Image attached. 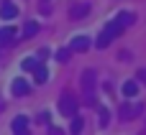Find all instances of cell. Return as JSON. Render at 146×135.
Listing matches in <instances>:
<instances>
[{"label": "cell", "mask_w": 146, "mask_h": 135, "mask_svg": "<svg viewBox=\"0 0 146 135\" xmlns=\"http://www.w3.org/2000/svg\"><path fill=\"white\" fill-rule=\"evenodd\" d=\"M59 110H62V115H72L74 117V112H77V100L72 97V94H62V100H59Z\"/></svg>", "instance_id": "1"}, {"label": "cell", "mask_w": 146, "mask_h": 135, "mask_svg": "<svg viewBox=\"0 0 146 135\" xmlns=\"http://www.w3.org/2000/svg\"><path fill=\"white\" fill-rule=\"evenodd\" d=\"M87 13H90V3H74V5H69V18H74V20L85 18Z\"/></svg>", "instance_id": "2"}, {"label": "cell", "mask_w": 146, "mask_h": 135, "mask_svg": "<svg viewBox=\"0 0 146 135\" xmlns=\"http://www.w3.org/2000/svg\"><path fill=\"white\" fill-rule=\"evenodd\" d=\"M87 48H90V38H87V36H74L72 43H69V51H80V54H82V51H87Z\"/></svg>", "instance_id": "3"}, {"label": "cell", "mask_w": 146, "mask_h": 135, "mask_svg": "<svg viewBox=\"0 0 146 135\" xmlns=\"http://www.w3.org/2000/svg\"><path fill=\"white\" fill-rule=\"evenodd\" d=\"M13 133L15 135H28V117L26 115H18L13 120Z\"/></svg>", "instance_id": "4"}, {"label": "cell", "mask_w": 146, "mask_h": 135, "mask_svg": "<svg viewBox=\"0 0 146 135\" xmlns=\"http://www.w3.org/2000/svg\"><path fill=\"white\" fill-rule=\"evenodd\" d=\"M10 89H13V94H15V97H23V94H28V92H31V87H28V82H26V79H13V87H10Z\"/></svg>", "instance_id": "5"}, {"label": "cell", "mask_w": 146, "mask_h": 135, "mask_svg": "<svg viewBox=\"0 0 146 135\" xmlns=\"http://www.w3.org/2000/svg\"><path fill=\"white\" fill-rule=\"evenodd\" d=\"M139 112H141V102H136V105H123V107H121V117H123V120L136 117Z\"/></svg>", "instance_id": "6"}, {"label": "cell", "mask_w": 146, "mask_h": 135, "mask_svg": "<svg viewBox=\"0 0 146 135\" xmlns=\"http://www.w3.org/2000/svg\"><path fill=\"white\" fill-rule=\"evenodd\" d=\"M0 15H3L5 20H10V18L18 15V8H15L13 3H3V5H0Z\"/></svg>", "instance_id": "7"}, {"label": "cell", "mask_w": 146, "mask_h": 135, "mask_svg": "<svg viewBox=\"0 0 146 135\" xmlns=\"http://www.w3.org/2000/svg\"><path fill=\"white\" fill-rule=\"evenodd\" d=\"M136 20V15L133 13H128V10H123V13H118V18H115V23L121 26V28H126V26H131Z\"/></svg>", "instance_id": "8"}, {"label": "cell", "mask_w": 146, "mask_h": 135, "mask_svg": "<svg viewBox=\"0 0 146 135\" xmlns=\"http://www.w3.org/2000/svg\"><path fill=\"white\" fill-rule=\"evenodd\" d=\"M33 79H36V82H38V84H44V82H46V79H49V69H46V66H44V64H38V66H36V69H33Z\"/></svg>", "instance_id": "9"}, {"label": "cell", "mask_w": 146, "mask_h": 135, "mask_svg": "<svg viewBox=\"0 0 146 135\" xmlns=\"http://www.w3.org/2000/svg\"><path fill=\"white\" fill-rule=\"evenodd\" d=\"M82 87H85L87 94L95 89V74H92V71H85V74H82Z\"/></svg>", "instance_id": "10"}, {"label": "cell", "mask_w": 146, "mask_h": 135, "mask_svg": "<svg viewBox=\"0 0 146 135\" xmlns=\"http://www.w3.org/2000/svg\"><path fill=\"white\" fill-rule=\"evenodd\" d=\"M136 94H139V84H136L133 79H131V82H126V84H123V97H128V100H131V97H136Z\"/></svg>", "instance_id": "11"}, {"label": "cell", "mask_w": 146, "mask_h": 135, "mask_svg": "<svg viewBox=\"0 0 146 135\" xmlns=\"http://www.w3.org/2000/svg\"><path fill=\"white\" fill-rule=\"evenodd\" d=\"M105 33H108V36H110V41H113L115 36H121V33H123V28H121L115 20H110V23H108V28H105Z\"/></svg>", "instance_id": "12"}, {"label": "cell", "mask_w": 146, "mask_h": 135, "mask_svg": "<svg viewBox=\"0 0 146 135\" xmlns=\"http://www.w3.org/2000/svg\"><path fill=\"white\" fill-rule=\"evenodd\" d=\"M36 31H38V23H33V20H28L26 26H23V36L28 38V36H36Z\"/></svg>", "instance_id": "13"}, {"label": "cell", "mask_w": 146, "mask_h": 135, "mask_svg": "<svg viewBox=\"0 0 146 135\" xmlns=\"http://www.w3.org/2000/svg\"><path fill=\"white\" fill-rule=\"evenodd\" d=\"M82 123H85L82 117H77V115L72 117V135H80V133H82Z\"/></svg>", "instance_id": "14"}, {"label": "cell", "mask_w": 146, "mask_h": 135, "mask_svg": "<svg viewBox=\"0 0 146 135\" xmlns=\"http://www.w3.org/2000/svg\"><path fill=\"white\" fill-rule=\"evenodd\" d=\"M0 36H3V41H13V38H15V28H10V26H8V28H3V31H0Z\"/></svg>", "instance_id": "15"}, {"label": "cell", "mask_w": 146, "mask_h": 135, "mask_svg": "<svg viewBox=\"0 0 146 135\" xmlns=\"http://www.w3.org/2000/svg\"><path fill=\"white\" fill-rule=\"evenodd\" d=\"M21 66H23L26 71H33V69L38 66V61H36V59H23V61H21Z\"/></svg>", "instance_id": "16"}, {"label": "cell", "mask_w": 146, "mask_h": 135, "mask_svg": "<svg viewBox=\"0 0 146 135\" xmlns=\"http://www.w3.org/2000/svg\"><path fill=\"white\" fill-rule=\"evenodd\" d=\"M108 43H110V36H108V33L103 31V33H100V38H98V48H105Z\"/></svg>", "instance_id": "17"}, {"label": "cell", "mask_w": 146, "mask_h": 135, "mask_svg": "<svg viewBox=\"0 0 146 135\" xmlns=\"http://www.w3.org/2000/svg\"><path fill=\"white\" fill-rule=\"evenodd\" d=\"M69 54H72L69 48H59V51H56V61H67V59H69Z\"/></svg>", "instance_id": "18"}, {"label": "cell", "mask_w": 146, "mask_h": 135, "mask_svg": "<svg viewBox=\"0 0 146 135\" xmlns=\"http://www.w3.org/2000/svg\"><path fill=\"white\" fill-rule=\"evenodd\" d=\"M108 120H110V112H108L105 107H100V125L105 128V125H108Z\"/></svg>", "instance_id": "19"}, {"label": "cell", "mask_w": 146, "mask_h": 135, "mask_svg": "<svg viewBox=\"0 0 146 135\" xmlns=\"http://www.w3.org/2000/svg\"><path fill=\"white\" fill-rule=\"evenodd\" d=\"M49 135H64L62 128H54V125H49Z\"/></svg>", "instance_id": "20"}, {"label": "cell", "mask_w": 146, "mask_h": 135, "mask_svg": "<svg viewBox=\"0 0 146 135\" xmlns=\"http://www.w3.org/2000/svg\"><path fill=\"white\" fill-rule=\"evenodd\" d=\"M0 110H3V102H0Z\"/></svg>", "instance_id": "21"}, {"label": "cell", "mask_w": 146, "mask_h": 135, "mask_svg": "<svg viewBox=\"0 0 146 135\" xmlns=\"http://www.w3.org/2000/svg\"><path fill=\"white\" fill-rule=\"evenodd\" d=\"M0 43H3V36H0Z\"/></svg>", "instance_id": "22"}]
</instances>
